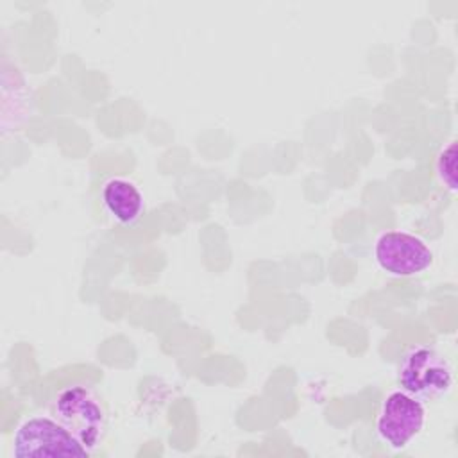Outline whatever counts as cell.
<instances>
[{"label": "cell", "instance_id": "obj_1", "mask_svg": "<svg viewBox=\"0 0 458 458\" xmlns=\"http://www.w3.org/2000/svg\"><path fill=\"white\" fill-rule=\"evenodd\" d=\"M52 417L89 454L100 449L107 431V410L91 386L75 383L59 390L52 403Z\"/></svg>", "mask_w": 458, "mask_h": 458}, {"label": "cell", "instance_id": "obj_2", "mask_svg": "<svg viewBox=\"0 0 458 458\" xmlns=\"http://www.w3.org/2000/svg\"><path fill=\"white\" fill-rule=\"evenodd\" d=\"M397 381L403 392L419 401L440 399L453 388V365L435 349L415 347L403 358Z\"/></svg>", "mask_w": 458, "mask_h": 458}, {"label": "cell", "instance_id": "obj_3", "mask_svg": "<svg viewBox=\"0 0 458 458\" xmlns=\"http://www.w3.org/2000/svg\"><path fill=\"white\" fill-rule=\"evenodd\" d=\"M13 456H89V453L52 415L25 419L13 437Z\"/></svg>", "mask_w": 458, "mask_h": 458}, {"label": "cell", "instance_id": "obj_4", "mask_svg": "<svg viewBox=\"0 0 458 458\" xmlns=\"http://www.w3.org/2000/svg\"><path fill=\"white\" fill-rule=\"evenodd\" d=\"M424 422L426 410L422 401L403 390H395L385 397L376 420V429L386 445L403 449L422 431Z\"/></svg>", "mask_w": 458, "mask_h": 458}, {"label": "cell", "instance_id": "obj_5", "mask_svg": "<svg viewBox=\"0 0 458 458\" xmlns=\"http://www.w3.org/2000/svg\"><path fill=\"white\" fill-rule=\"evenodd\" d=\"M374 258L381 270L394 277H411L433 263L431 249L415 234L403 231L383 233L374 245Z\"/></svg>", "mask_w": 458, "mask_h": 458}, {"label": "cell", "instance_id": "obj_6", "mask_svg": "<svg viewBox=\"0 0 458 458\" xmlns=\"http://www.w3.org/2000/svg\"><path fill=\"white\" fill-rule=\"evenodd\" d=\"M102 204L106 211L122 225L134 224L143 213V195L138 186L125 177H113L102 186Z\"/></svg>", "mask_w": 458, "mask_h": 458}, {"label": "cell", "instance_id": "obj_7", "mask_svg": "<svg viewBox=\"0 0 458 458\" xmlns=\"http://www.w3.org/2000/svg\"><path fill=\"white\" fill-rule=\"evenodd\" d=\"M435 170L440 184L451 193H456V141H449V145L440 150Z\"/></svg>", "mask_w": 458, "mask_h": 458}]
</instances>
